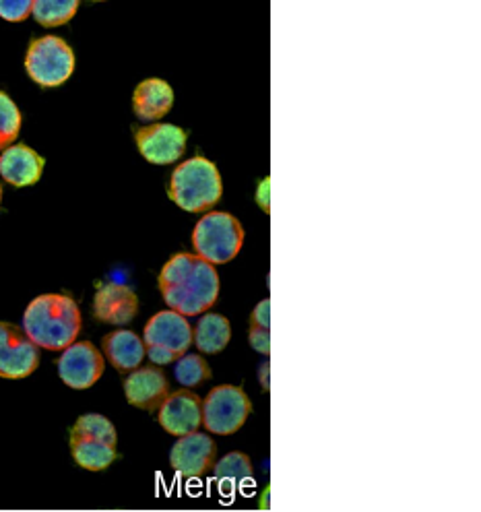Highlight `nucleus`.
Instances as JSON below:
<instances>
[{
	"label": "nucleus",
	"instance_id": "1",
	"mask_svg": "<svg viewBox=\"0 0 481 512\" xmlns=\"http://www.w3.org/2000/svg\"><path fill=\"white\" fill-rule=\"evenodd\" d=\"M157 285L168 310L182 316H199L213 308L221 283L213 265L197 254L180 252L159 271Z\"/></svg>",
	"mask_w": 481,
	"mask_h": 512
},
{
	"label": "nucleus",
	"instance_id": "2",
	"mask_svg": "<svg viewBox=\"0 0 481 512\" xmlns=\"http://www.w3.org/2000/svg\"><path fill=\"white\" fill-rule=\"evenodd\" d=\"M81 325L77 302L64 294L38 296L23 314V333L38 349L64 351L77 341Z\"/></svg>",
	"mask_w": 481,
	"mask_h": 512
},
{
	"label": "nucleus",
	"instance_id": "3",
	"mask_svg": "<svg viewBox=\"0 0 481 512\" xmlns=\"http://www.w3.org/2000/svg\"><path fill=\"white\" fill-rule=\"evenodd\" d=\"M170 199L188 213H205L223 197V180L207 157H190L180 164L168 184Z\"/></svg>",
	"mask_w": 481,
	"mask_h": 512
},
{
	"label": "nucleus",
	"instance_id": "4",
	"mask_svg": "<svg viewBox=\"0 0 481 512\" xmlns=\"http://www.w3.org/2000/svg\"><path fill=\"white\" fill-rule=\"evenodd\" d=\"M195 254L209 265H226L234 261L244 246L242 223L226 211H209L192 230Z\"/></svg>",
	"mask_w": 481,
	"mask_h": 512
},
{
	"label": "nucleus",
	"instance_id": "5",
	"mask_svg": "<svg viewBox=\"0 0 481 512\" xmlns=\"http://www.w3.org/2000/svg\"><path fill=\"white\" fill-rule=\"evenodd\" d=\"M143 343L145 356H149L153 366L176 364L192 345V327L186 316L162 310L147 320Z\"/></svg>",
	"mask_w": 481,
	"mask_h": 512
},
{
	"label": "nucleus",
	"instance_id": "6",
	"mask_svg": "<svg viewBox=\"0 0 481 512\" xmlns=\"http://www.w3.org/2000/svg\"><path fill=\"white\" fill-rule=\"evenodd\" d=\"M25 71L42 87H58L75 73V52L58 36H44L29 44Z\"/></svg>",
	"mask_w": 481,
	"mask_h": 512
},
{
	"label": "nucleus",
	"instance_id": "7",
	"mask_svg": "<svg viewBox=\"0 0 481 512\" xmlns=\"http://www.w3.org/2000/svg\"><path fill=\"white\" fill-rule=\"evenodd\" d=\"M250 411L252 403L242 387L219 384L203 401L201 426L217 436H232L246 424Z\"/></svg>",
	"mask_w": 481,
	"mask_h": 512
},
{
	"label": "nucleus",
	"instance_id": "8",
	"mask_svg": "<svg viewBox=\"0 0 481 512\" xmlns=\"http://www.w3.org/2000/svg\"><path fill=\"white\" fill-rule=\"evenodd\" d=\"M106 362L102 351L91 341H75L62 351L58 360V376L71 389H91L104 374Z\"/></svg>",
	"mask_w": 481,
	"mask_h": 512
},
{
	"label": "nucleus",
	"instance_id": "9",
	"mask_svg": "<svg viewBox=\"0 0 481 512\" xmlns=\"http://www.w3.org/2000/svg\"><path fill=\"white\" fill-rule=\"evenodd\" d=\"M40 366V349L11 323H0V378L19 380L34 374Z\"/></svg>",
	"mask_w": 481,
	"mask_h": 512
},
{
	"label": "nucleus",
	"instance_id": "10",
	"mask_svg": "<svg viewBox=\"0 0 481 512\" xmlns=\"http://www.w3.org/2000/svg\"><path fill=\"white\" fill-rule=\"evenodd\" d=\"M135 143L149 164L170 166L184 155L188 133L176 124L155 122L151 126L139 128L135 133Z\"/></svg>",
	"mask_w": 481,
	"mask_h": 512
},
{
	"label": "nucleus",
	"instance_id": "11",
	"mask_svg": "<svg viewBox=\"0 0 481 512\" xmlns=\"http://www.w3.org/2000/svg\"><path fill=\"white\" fill-rule=\"evenodd\" d=\"M203 399L188 389L174 391L157 409V422L170 436H188L201 428Z\"/></svg>",
	"mask_w": 481,
	"mask_h": 512
},
{
	"label": "nucleus",
	"instance_id": "12",
	"mask_svg": "<svg viewBox=\"0 0 481 512\" xmlns=\"http://www.w3.org/2000/svg\"><path fill=\"white\" fill-rule=\"evenodd\" d=\"M217 457V446L211 436L195 432L176 440L170 453V465L188 479L207 475Z\"/></svg>",
	"mask_w": 481,
	"mask_h": 512
},
{
	"label": "nucleus",
	"instance_id": "13",
	"mask_svg": "<svg viewBox=\"0 0 481 512\" xmlns=\"http://www.w3.org/2000/svg\"><path fill=\"white\" fill-rule=\"evenodd\" d=\"M139 312V296L124 283H106L98 287L93 298V314L100 323L124 327L133 323Z\"/></svg>",
	"mask_w": 481,
	"mask_h": 512
},
{
	"label": "nucleus",
	"instance_id": "14",
	"mask_svg": "<svg viewBox=\"0 0 481 512\" xmlns=\"http://www.w3.org/2000/svg\"><path fill=\"white\" fill-rule=\"evenodd\" d=\"M126 401L143 411H157L170 395V382L162 368H137L124 380Z\"/></svg>",
	"mask_w": 481,
	"mask_h": 512
},
{
	"label": "nucleus",
	"instance_id": "15",
	"mask_svg": "<svg viewBox=\"0 0 481 512\" xmlns=\"http://www.w3.org/2000/svg\"><path fill=\"white\" fill-rule=\"evenodd\" d=\"M44 166V157L23 143L11 145L0 153V176H3L5 182L17 188L38 184Z\"/></svg>",
	"mask_w": 481,
	"mask_h": 512
},
{
	"label": "nucleus",
	"instance_id": "16",
	"mask_svg": "<svg viewBox=\"0 0 481 512\" xmlns=\"http://www.w3.org/2000/svg\"><path fill=\"white\" fill-rule=\"evenodd\" d=\"M174 106V89L164 79H145L133 93V110L141 120L164 118Z\"/></svg>",
	"mask_w": 481,
	"mask_h": 512
},
{
	"label": "nucleus",
	"instance_id": "17",
	"mask_svg": "<svg viewBox=\"0 0 481 512\" xmlns=\"http://www.w3.org/2000/svg\"><path fill=\"white\" fill-rule=\"evenodd\" d=\"M102 349L108 358V362L118 372H133L137 370L145 360V343L143 339L133 331H114L104 337Z\"/></svg>",
	"mask_w": 481,
	"mask_h": 512
},
{
	"label": "nucleus",
	"instance_id": "18",
	"mask_svg": "<svg viewBox=\"0 0 481 512\" xmlns=\"http://www.w3.org/2000/svg\"><path fill=\"white\" fill-rule=\"evenodd\" d=\"M230 339H232L230 320L217 312H209L201 316L197 327L192 329V343H195L197 349L205 356L221 354V351L228 347Z\"/></svg>",
	"mask_w": 481,
	"mask_h": 512
},
{
	"label": "nucleus",
	"instance_id": "19",
	"mask_svg": "<svg viewBox=\"0 0 481 512\" xmlns=\"http://www.w3.org/2000/svg\"><path fill=\"white\" fill-rule=\"evenodd\" d=\"M215 479L219 488L230 494L246 490L254 482V469L244 453H230L221 461H215Z\"/></svg>",
	"mask_w": 481,
	"mask_h": 512
},
{
	"label": "nucleus",
	"instance_id": "20",
	"mask_svg": "<svg viewBox=\"0 0 481 512\" xmlns=\"http://www.w3.org/2000/svg\"><path fill=\"white\" fill-rule=\"evenodd\" d=\"M69 444L75 463L87 471H106L118 457L116 446H110L100 440L71 436Z\"/></svg>",
	"mask_w": 481,
	"mask_h": 512
},
{
	"label": "nucleus",
	"instance_id": "21",
	"mask_svg": "<svg viewBox=\"0 0 481 512\" xmlns=\"http://www.w3.org/2000/svg\"><path fill=\"white\" fill-rule=\"evenodd\" d=\"M79 11V0H34L31 15L42 27H58L69 23Z\"/></svg>",
	"mask_w": 481,
	"mask_h": 512
},
{
	"label": "nucleus",
	"instance_id": "22",
	"mask_svg": "<svg viewBox=\"0 0 481 512\" xmlns=\"http://www.w3.org/2000/svg\"><path fill=\"white\" fill-rule=\"evenodd\" d=\"M71 436L100 440V442H106L110 446L118 444V434H116L114 424L100 413L81 415V418L75 422V426L71 428Z\"/></svg>",
	"mask_w": 481,
	"mask_h": 512
},
{
	"label": "nucleus",
	"instance_id": "23",
	"mask_svg": "<svg viewBox=\"0 0 481 512\" xmlns=\"http://www.w3.org/2000/svg\"><path fill=\"white\" fill-rule=\"evenodd\" d=\"M174 374H176V380L182 384V389H188V391L199 387L203 382H209L213 376L209 362L201 354H184L176 362Z\"/></svg>",
	"mask_w": 481,
	"mask_h": 512
},
{
	"label": "nucleus",
	"instance_id": "24",
	"mask_svg": "<svg viewBox=\"0 0 481 512\" xmlns=\"http://www.w3.org/2000/svg\"><path fill=\"white\" fill-rule=\"evenodd\" d=\"M21 112L7 93L0 91V151L15 143L21 131Z\"/></svg>",
	"mask_w": 481,
	"mask_h": 512
},
{
	"label": "nucleus",
	"instance_id": "25",
	"mask_svg": "<svg viewBox=\"0 0 481 512\" xmlns=\"http://www.w3.org/2000/svg\"><path fill=\"white\" fill-rule=\"evenodd\" d=\"M34 0H0V17L11 23H21L31 15Z\"/></svg>",
	"mask_w": 481,
	"mask_h": 512
},
{
	"label": "nucleus",
	"instance_id": "26",
	"mask_svg": "<svg viewBox=\"0 0 481 512\" xmlns=\"http://www.w3.org/2000/svg\"><path fill=\"white\" fill-rule=\"evenodd\" d=\"M248 343L254 351H259V354L263 356H269L271 354V335H269V329H256V327H250L248 331Z\"/></svg>",
	"mask_w": 481,
	"mask_h": 512
},
{
	"label": "nucleus",
	"instance_id": "27",
	"mask_svg": "<svg viewBox=\"0 0 481 512\" xmlns=\"http://www.w3.org/2000/svg\"><path fill=\"white\" fill-rule=\"evenodd\" d=\"M250 327H256V329L271 327V300H263L259 306H254L250 314Z\"/></svg>",
	"mask_w": 481,
	"mask_h": 512
},
{
	"label": "nucleus",
	"instance_id": "28",
	"mask_svg": "<svg viewBox=\"0 0 481 512\" xmlns=\"http://www.w3.org/2000/svg\"><path fill=\"white\" fill-rule=\"evenodd\" d=\"M267 184H269V178L263 180L259 192H256V199H259V205H261L265 211H269V207H267V192H265V190H267Z\"/></svg>",
	"mask_w": 481,
	"mask_h": 512
},
{
	"label": "nucleus",
	"instance_id": "29",
	"mask_svg": "<svg viewBox=\"0 0 481 512\" xmlns=\"http://www.w3.org/2000/svg\"><path fill=\"white\" fill-rule=\"evenodd\" d=\"M0 203H3V188H0Z\"/></svg>",
	"mask_w": 481,
	"mask_h": 512
}]
</instances>
